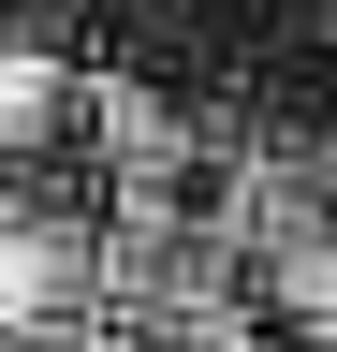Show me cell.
Returning <instances> with one entry per match:
<instances>
[{
  "label": "cell",
  "mask_w": 337,
  "mask_h": 352,
  "mask_svg": "<svg viewBox=\"0 0 337 352\" xmlns=\"http://www.w3.org/2000/svg\"><path fill=\"white\" fill-rule=\"evenodd\" d=\"M73 118H89L117 206H205V132L161 103V88H73Z\"/></svg>",
  "instance_id": "obj_1"
},
{
  "label": "cell",
  "mask_w": 337,
  "mask_h": 352,
  "mask_svg": "<svg viewBox=\"0 0 337 352\" xmlns=\"http://www.w3.org/2000/svg\"><path fill=\"white\" fill-rule=\"evenodd\" d=\"M45 323H89V220L0 206V338H45Z\"/></svg>",
  "instance_id": "obj_2"
},
{
  "label": "cell",
  "mask_w": 337,
  "mask_h": 352,
  "mask_svg": "<svg viewBox=\"0 0 337 352\" xmlns=\"http://www.w3.org/2000/svg\"><path fill=\"white\" fill-rule=\"evenodd\" d=\"M0 352H117L103 323H45V338H0Z\"/></svg>",
  "instance_id": "obj_4"
},
{
  "label": "cell",
  "mask_w": 337,
  "mask_h": 352,
  "mask_svg": "<svg viewBox=\"0 0 337 352\" xmlns=\"http://www.w3.org/2000/svg\"><path fill=\"white\" fill-rule=\"evenodd\" d=\"M59 118H73V74H59V59H30V44H15V59H0V162H30V147H45Z\"/></svg>",
  "instance_id": "obj_3"
}]
</instances>
